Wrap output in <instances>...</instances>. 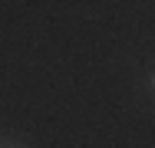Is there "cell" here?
<instances>
[{
    "label": "cell",
    "instance_id": "obj_1",
    "mask_svg": "<svg viewBox=\"0 0 155 148\" xmlns=\"http://www.w3.org/2000/svg\"><path fill=\"white\" fill-rule=\"evenodd\" d=\"M152 86H155V76H152Z\"/></svg>",
    "mask_w": 155,
    "mask_h": 148
}]
</instances>
